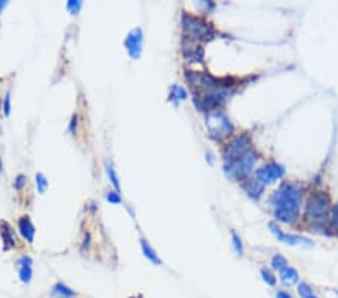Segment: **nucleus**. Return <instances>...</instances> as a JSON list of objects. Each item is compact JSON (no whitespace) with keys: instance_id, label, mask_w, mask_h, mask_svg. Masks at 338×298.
Masks as SVG:
<instances>
[{"instance_id":"1","label":"nucleus","mask_w":338,"mask_h":298,"mask_svg":"<svg viewBox=\"0 0 338 298\" xmlns=\"http://www.w3.org/2000/svg\"><path fill=\"white\" fill-rule=\"evenodd\" d=\"M302 201V188L293 182H284L270 197L273 216L284 223H293L298 219Z\"/></svg>"},{"instance_id":"2","label":"nucleus","mask_w":338,"mask_h":298,"mask_svg":"<svg viewBox=\"0 0 338 298\" xmlns=\"http://www.w3.org/2000/svg\"><path fill=\"white\" fill-rule=\"evenodd\" d=\"M204 121H206V128L209 131V136L215 140L225 139L233 133V124L219 110L207 112Z\"/></svg>"},{"instance_id":"3","label":"nucleus","mask_w":338,"mask_h":298,"mask_svg":"<svg viewBox=\"0 0 338 298\" xmlns=\"http://www.w3.org/2000/svg\"><path fill=\"white\" fill-rule=\"evenodd\" d=\"M329 211V196L326 193H316L307 204L305 219L310 222H322Z\"/></svg>"},{"instance_id":"4","label":"nucleus","mask_w":338,"mask_h":298,"mask_svg":"<svg viewBox=\"0 0 338 298\" xmlns=\"http://www.w3.org/2000/svg\"><path fill=\"white\" fill-rule=\"evenodd\" d=\"M182 27L185 30V33L191 38V39H210L213 36V29L209 23L196 18V17H190V15H184L182 18Z\"/></svg>"},{"instance_id":"5","label":"nucleus","mask_w":338,"mask_h":298,"mask_svg":"<svg viewBox=\"0 0 338 298\" xmlns=\"http://www.w3.org/2000/svg\"><path fill=\"white\" fill-rule=\"evenodd\" d=\"M256 160H257V155L254 154V151H253V149H248V151L238 161H235L232 164H225V167H224L225 173H227V176L232 178V179L244 178V176H247L251 172Z\"/></svg>"},{"instance_id":"6","label":"nucleus","mask_w":338,"mask_h":298,"mask_svg":"<svg viewBox=\"0 0 338 298\" xmlns=\"http://www.w3.org/2000/svg\"><path fill=\"white\" fill-rule=\"evenodd\" d=\"M250 149V139L248 136H239L233 139L224 149V160L225 164H232L238 161L247 151Z\"/></svg>"},{"instance_id":"7","label":"nucleus","mask_w":338,"mask_h":298,"mask_svg":"<svg viewBox=\"0 0 338 298\" xmlns=\"http://www.w3.org/2000/svg\"><path fill=\"white\" fill-rule=\"evenodd\" d=\"M284 173H286V170H284L283 166L272 161V163H268L266 166L260 167L256 172V178H257L259 182L266 185V184H272L273 181H276L279 178H283Z\"/></svg>"},{"instance_id":"8","label":"nucleus","mask_w":338,"mask_h":298,"mask_svg":"<svg viewBox=\"0 0 338 298\" xmlns=\"http://www.w3.org/2000/svg\"><path fill=\"white\" fill-rule=\"evenodd\" d=\"M141 44H143V32L141 29H134L125 39V45L128 48V53L133 59H138L141 55Z\"/></svg>"},{"instance_id":"9","label":"nucleus","mask_w":338,"mask_h":298,"mask_svg":"<svg viewBox=\"0 0 338 298\" xmlns=\"http://www.w3.org/2000/svg\"><path fill=\"white\" fill-rule=\"evenodd\" d=\"M269 229L270 232L284 244H289V245H296V244H301V242H305L308 245H311V241L308 238H304V236H299V235H289L286 232L281 230L275 223H269Z\"/></svg>"},{"instance_id":"10","label":"nucleus","mask_w":338,"mask_h":298,"mask_svg":"<svg viewBox=\"0 0 338 298\" xmlns=\"http://www.w3.org/2000/svg\"><path fill=\"white\" fill-rule=\"evenodd\" d=\"M18 229H20V233L23 235V238H24L29 244H32L36 230H35V226H33V223H32V220H30L29 216H23V217L18 220Z\"/></svg>"},{"instance_id":"11","label":"nucleus","mask_w":338,"mask_h":298,"mask_svg":"<svg viewBox=\"0 0 338 298\" xmlns=\"http://www.w3.org/2000/svg\"><path fill=\"white\" fill-rule=\"evenodd\" d=\"M20 265V280L23 283H29L32 280V259L29 256H23L18 261Z\"/></svg>"},{"instance_id":"12","label":"nucleus","mask_w":338,"mask_h":298,"mask_svg":"<svg viewBox=\"0 0 338 298\" xmlns=\"http://www.w3.org/2000/svg\"><path fill=\"white\" fill-rule=\"evenodd\" d=\"M244 190L251 199H259L263 194L265 185L262 182H259V181H247L244 184Z\"/></svg>"},{"instance_id":"13","label":"nucleus","mask_w":338,"mask_h":298,"mask_svg":"<svg viewBox=\"0 0 338 298\" xmlns=\"http://www.w3.org/2000/svg\"><path fill=\"white\" fill-rule=\"evenodd\" d=\"M279 279H281V282H283L284 285L292 286V285H295V283L299 282V274H298V271L293 267H287V268L279 271Z\"/></svg>"},{"instance_id":"14","label":"nucleus","mask_w":338,"mask_h":298,"mask_svg":"<svg viewBox=\"0 0 338 298\" xmlns=\"http://www.w3.org/2000/svg\"><path fill=\"white\" fill-rule=\"evenodd\" d=\"M0 235H2V239L5 242V248L15 245V235L8 223H0Z\"/></svg>"},{"instance_id":"15","label":"nucleus","mask_w":338,"mask_h":298,"mask_svg":"<svg viewBox=\"0 0 338 298\" xmlns=\"http://www.w3.org/2000/svg\"><path fill=\"white\" fill-rule=\"evenodd\" d=\"M51 294L56 295V297H61V298H74V297L77 295L71 288H68V286H67L65 283H62V282L56 283V285L53 286Z\"/></svg>"},{"instance_id":"16","label":"nucleus","mask_w":338,"mask_h":298,"mask_svg":"<svg viewBox=\"0 0 338 298\" xmlns=\"http://www.w3.org/2000/svg\"><path fill=\"white\" fill-rule=\"evenodd\" d=\"M140 242H141V248H143V253H144V256H146V258H147L152 264H155V265H161L162 262H161V259L158 258L156 252H155L153 248L150 247V244H149L146 239H141Z\"/></svg>"},{"instance_id":"17","label":"nucleus","mask_w":338,"mask_h":298,"mask_svg":"<svg viewBox=\"0 0 338 298\" xmlns=\"http://www.w3.org/2000/svg\"><path fill=\"white\" fill-rule=\"evenodd\" d=\"M107 173H108V178H110L113 187H115L116 191L119 193V191H121V181H119L118 173H116V170H115V167H113L111 163H107Z\"/></svg>"},{"instance_id":"18","label":"nucleus","mask_w":338,"mask_h":298,"mask_svg":"<svg viewBox=\"0 0 338 298\" xmlns=\"http://www.w3.org/2000/svg\"><path fill=\"white\" fill-rule=\"evenodd\" d=\"M272 267H273V270H284V268H287L289 267V262H287V259L283 256V255H275L273 258H272Z\"/></svg>"},{"instance_id":"19","label":"nucleus","mask_w":338,"mask_h":298,"mask_svg":"<svg viewBox=\"0 0 338 298\" xmlns=\"http://www.w3.org/2000/svg\"><path fill=\"white\" fill-rule=\"evenodd\" d=\"M232 242H233V247H235V250H236L238 256H244V244H242V238H241L235 230H232Z\"/></svg>"},{"instance_id":"20","label":"nucleus","mask_w":338,"mask_h":298,"mask_svg":"<svg viewBox=\"0 0 338 298\" xmlns=\"http://www.w3.org/2000/svg\"><path fill=\"white\" fill-rule=\"evenodd\" d=\"M260 274H262V279H263V282L266 285H269V286H275L276 285V277L268 268H262L260 270Z\"/></svg>"},{"instance_id":"21","label":"nucleus","mask_w":338,"mask_h":298,"mask_svg":"<svg viewBox=\"0 0 338 298\" xmlns=\"http://www.w3.org/2000/svg\"><path fill=\"white\" fill-rule=\"evenodd\" d=\"M36 187H38V191L41 194H44L47 191V187H48V182H47V178L44 176V173H38L36 175Z\"/></svg>"},{"instance_id":"22","label":"nucleus","mask_w":338,"mask_h":298,"mask_svg":"<svg viewBox=\"0 0 338 298\" xmlns=\"http://www.w3.org/2000/svg\"><path fill=\"white\" fill-rule=\"evenodd\" d=\"M187 98V92L184 87L175 84L173 86V92H172V99H179V101H184V99Z\"/></svg>"},{"instance_id":"23","label":"nucleus","mask_w":338,"mask_h":298,"mask_svg":"<svg viewBox=\"0 0 338 298\" xmlns=\"http://www.w3.org/2000/svg\"><path fill=\"white\" fill-rule=\"evenodd\" d=\"M298 294H299V297H302V298H308L310 295H313V289H311V286H310L308 283L302 282V283H299V286H298Z\"/></svg>"},{"instance_id":"24","label":"nucleus","mask_w":338,"mask_h":298,"mask_svg":"<svg viewBox=\"0 0 338 298\" xmlns=\"http://www.w3.org/2000/svg\"><path fill=\"white\" fill-rule=\"evenodd\" d=\"M26 182H27V178H26L24 175H18V176L15 178V181H14V188H15L17 191H20V190L24 188Z\"/></svg>"},{"instance_id":"25","label":"nucleus","mask_w":338,"mask_h":298,"mask_svg":"<svg viewBox=\"0 0 338 298\" xmlns=\"http://www.w3.org/2000/svg\"><path fill=\"white\" fill-rule=\"evenodd\" d=\"M107 201L110 204H121L122 199H121V196H119L118 191H111V193H107Z\"/></svg>"},{"instance_id":"26","label":"nucleus","mask_w":338,"mask_h":298,"mask_svg":"<svg viewBox=\"0 0 338 298\" xmlns=\"http://www.w3.org/2000/svg\"><path fill=\"white\" fill-rule=\"evenodd\" d=\"M81 8V2L80 0H71V2H68V9L72 12V14H77Z\"/></svg>"},{"instance_id":"27","label":"nucleus","mask_w":338,"mask_h":298,"mask_svg":"<svg viewBox=\"0 0 338 298\" xmlns=\"http://www.w3.org/2000/svg\"><path fill=\"white\" fill-rule=\"evenodd\" d=\"M3 110H5V115H9V112H11V92H6V95H5Z\"/></svg>"},{"instance_id":"28","label":"nucleus","mask_w":338,"mask_h":298,"mask_svg":"<svg viewBox=\"0 0 338 298\" xmlns=\"http://www.w3.org/2000/svg\"><path fill=\"white\" fill-rule=\"evenodd\" d=\"M331 223L334 226V229L338 230V204L334 207V211H332V219H331Z\"/></svg>"},{"instance_id":"29","label":"nucleus","mask_w":338,"mask_h":298,"mask_svg":"<svg viewBox=\"0 0 338 298\" xmlns=\"http://www.w3.org/2000/svg\"><path fill=\"white\" fill-rule=\"evenodd\" d=\"M275 298H293L287 291H278L276 294H275Z\"/></svg>"},{"instance_id":"30","label":"nucleus","mask_w":338,"mask_h":298,"mask_svg":"<svg viewBox=\"0 0 338 298\" xmlns=\"http://www.w3.org/2000/svg\"><path fill=\"white\" fill-rule=\"evenodd\" d=\"M75 128H77V116H74V118H72V121H71V127H69V131H71V133H75Z\"/></svg>"},{"instance_id":"31","label":"nucleus","mask_w":338,"mask_h":298,"mask_svg":"<svg viewBox=\"0 0 338 298\" xmlns=\"http://www.w3.org/2000/svg\"><path fill=\"white\" fill-rule=\"evenodd\" d=\"M5 6H6V2H0V11H2Z\"/></svg>"},{"instance_id":"32","label":"nucleus","mask_w":338,"mask_h":298,"mask_svg":"<svg viewBox=\"0 0 338 298\" xmlns=\"http://www.w3.org/2000/svg\"><path fill=\"white\" fill-rule=\"evenodd\" d=\"M308 298H319V297H317V295H314V294H313V295H310V297H308Z\"/></svg>"},{"instance_id":"33","label":"nucleus","mask_w":338,"mask_h":298,"mask_svg":"<svg viewBox=\"0 0 338 298\" xmlns=\"http://www.w3.org/2000/svg\"><path fill=\"white\" fill-rule=\"evenodd\" d=\"M0 172H2V160H0Z\"/></svg>"}]
</instances>
